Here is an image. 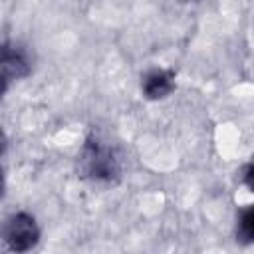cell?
<instances>
[{"instance_id":"cell-1","label":"cell","mask_w":254,"mask_h":254,"mask_svg":"<svg viewBox=\"0 0 254 254\" xmlns=\"http://www.w3.org/2000/svg\"><path fill=\"white\" fill-rule=\"evenodd\" d=\"M121 159L113 145L99 135H89L79 153V173L97 183H115L121 177Z\"/></svg>"},{"instance_id":"cell-2","label":"cell","mask_w":254,"mask_h":254,"mask_svg":"<svg viewBox=\"0 0 254 254\" xmlns=\"http://www.w3.org/2000/svg\"><path fill=\"white\" fill-rule=\"evenodd\" d=\"M4 244L12 252H28L40 242V228L32 214L20 210L6 218L2 228Z\"/></svg>"},{"instance_id":"cell-3","label":"cell","mask_w":254,"mask_h":254,"mask_svg":"<svg viewBox=\"0 0 254 254\" xmlns=\"http://www.w3.org/2000/svg\"><path fill=\"white\" fill-rule=\"evenodd\" d=\"M0 65H2V91H6L12 81H18V79L26 77L32 69L26 50L18 44H12V42L2 44V62H0Z\"/></svg>"},{"instance_id":"cell-4","label":"cell","mask_w":254,"mask_h":254,"mask_svg":"<svg viewBox=\"0 0 254 254\" xmlns=\"http://www.w3.org/2000/svg\"><path fill=\"white\" fill-rule=\"evenodd\" d=\"M141 91H143V97L149 101L165 99L175 91V71L163 69V67L149 69L141 79Z\"/></svg>"},{"instance_id":"cell-5","label":"cell","mask_w":254,"mask_h":254,"mask_svg":"<svg viewBox=\"0 0 254 254\" xmlns=\"http://www.w3.org/2000/svg\"><path fill=\"white\" fill-rule=\"evenodd\" d=\"M236 242L248 246L254 242V204H246L236 218Z\"/></svg>"},{"instance_id":"cell-6","label":"cell","mask_w":254,"mask_h":254,"mask_svg":"<svg viewBox=\"0 0 254 254\" xmlns=\"http://www.w3.org/2000/svg\"><path fill=\"white\" fill-rule=\"evenodd\" d=\"M244 185L254 192V163H250L244 171Z\"/></svg>"}]
</instances>
